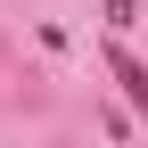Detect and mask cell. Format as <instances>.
<instances>
[{"label": "cell", "mask_w": 148, "mask_h": 148, "mask_svg": "<svg viewBox=\"0 0 148 148\" xmlns=\"http://www.w3.org/2000/svg\"><path fill=\"white\" fill-rule=\"evenodd\" d=\"M107 66H115V82H123V99H132L140 115H148V66L132 58V49H107Z\"/></svg>", "instance_id": "6da1fadb"}, {"label": "cell", "mask_w": 148, "mask_h": 148, "mask_svg": "<svg viewBox=\"0 0 148 148\" xmlns=\"http://www.w3.org/2000/svg\"><path fill=\"white\" fill-rule=\"evenodd\" d=\"M107 25H115V33H123V25H140V8H132V0H107Z\"/></svg>", "instance_id": "7a4b0ae2"}]
</instances>
